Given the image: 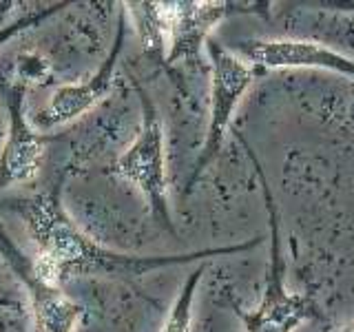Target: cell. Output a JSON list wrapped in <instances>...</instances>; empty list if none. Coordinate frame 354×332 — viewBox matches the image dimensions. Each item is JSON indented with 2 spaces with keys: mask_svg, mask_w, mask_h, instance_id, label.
<instances>
[{
  "mask_svg": "<svg viewBox=\"0 0 354 332\" xmlns=\"http://www.w3.org/2000/svg\"><path fill=\"white\" fill-rule=\"evenodd\" d=\"M321 7L343 11V14H352L354 16V0H330V3H321Z\"/></svg>",
  "mask_w": 354,
  "mask_h": 332,
  "instance_id": "obj_14",
  "label": "cell"
},
{
  "mask_svg": "<svg viewBox=\"0 0 354 332\" xmlns=\"http://www.w3.org/2000/svg\"><path fill=\"white\" fill-rule=\"evenodd\" d=\"M127 9L131 11L133 20H136V29L142 42V49L147 51L151 58H158L166 62V27H164V14L162 3H129Z\"/></svg>",
  "mask_w": 354,
  "mask_h": 332,
  "instance_id": "obj_10",
  "label": "cell"
},
{
  "mask_svg": "<svg viewBox=\"0 0 354 332\" xmlns=\"http://www.w3.org/2000/svg\"><path fill=\"white\" fill-rule=\"evenodd\" d=\"M142 109V124L138 138L120 158L109 166V173L120 180L131 182L140 193L147 197L153 217L173 232L175 226L169 208V180H166V153H164V129L158 109L151 95L136 84Z\"/></svg>",
  "mask_w": 354,
  "mask_h": 332,
  "instance_id": "obj_3",
  "label": "cell"
},
{
  "mask_svg": "<svg viewBox=\"0 0 354 332\" xmlns=\"http://www.w3.org/2000/svg\"><path fill=\"white\" fill-rule=\"evenodd\" d=\"M206 264L202 261L197 268L186 277V282L182 286L180 295H177L175 304L171 308L169 317H166L164 326L160 332H191V321H193V304H195V295H197V286L202 282V277L206 273Z\"/></svg>",
  "mask_w": 354,
  "mask_h": 332,
  "instance_id": "obj_11",
  "label": "cell"
},
{
  "mask_svg": "<svg viewBox=\"0 0 354 332\" xmlns=\"http://www.w3.org/2000/svg\"><path fill=\"white\" fill-rule=\"evenodd\" d=\"M0 91L7 107V140L0 151V191L14 184L29 182L36 177L42 164L44 142L47 138L38 136L27 122L25 113V82H0Z\"/></svg>",
  "mask_w": 354,
  "mask_h": 332,
  "instance_id": "obj_7",
  "label": "cell"
},
{
  "mask_svg": "<svg viewBox=\"0 0 354 332\" xmlns=\"http://www.w3.org/2000/svg\"><path fill=\"white\" fill-rule=\"evenodd\" d=\"M268 3H232V0H217V3H197V0H182V3H162L164 27L169 36V53L166 64L175 62H199L202 47H206L208 33L221 20L237 14H263L268 16Z\"/></svg>",
  "mask_w": 354,
  "mask_h": 332,
  "instance_id": "obj_5",
  "label": "cell"
},
{
  "mask_svg": "<svg viewBox=\"0 0 354 332\" xmlns=\"http://www.w3.org/2000/svg\"><path fill=\"white\" fill-rule=\"evenodd\" d=\"M69 5H71L69 0H62V3H53V5H49V7H38V9H33V11H27V14H22V16L16 18L14 22H9V25L0 27V47H5V44H7L11 38H16L18 33L29 31V29H33V27H38L42 20L51 18L53 14H58V11L66 9Z\"/></svg>",
  "mask_w": 354,
  "mask_h": 332,
  "instance_id": "obj_12",
  "label": "cell"
},
{
  "mask_svg": "<svg viewBox=\"0 0 354 332\" xmlns=\"http://www.w3.org/2000/svg\"><path fill=\"white\" fill-rule=\"evenodd\" d=\"M0 332H27V315L20 304L0 310Z\"/></svg>",
  "mask_w": 354,
  "mask_h": 332,
  "instance_id": "obj_13",
  "label": "cell"
},
{
  "mask_svg": "<svg viewBox=\"0 0 354 332\" xmlns=\"http://www.w3.org/2000/svg\"><path fill=\"white\" fill-rule=\"evenodd\" d=\"M0 257L18 277V282L27 288L31 317L38 332H73L75 321L82 315V306H77L66 297L60 286H53L38 275L33 261L22 252L0 226Z\"/></svg>",
  "mask_w": 354,
  "mask_h": 332,
  "instance_id": "obj_6",
  "label": "cell"
},
{
  "mask_svg": "<svg viewBox=\"0 0 354 332\" xmlns=\"http://www.w3.org/2000/svg\"><path fill=\"white\" fill-rule=\"evenodd\" d=\"M62 177L44 191L18 199L14 208L25 219L27 232L38 250L40 264L36 266L38 275L53 286H60L69 277L77 275H144L169 266L208 261L226 255L246 252L259 246V237L232 243V246L193 250L182 255H127L100 246L88 235L77 228L62 206Z\"/></svg>",
  "mask_w": 354,
  "mask_h": 332,
  "instance_id": "obj_1",
  "label": "cell"
},
{
  "mask_svg": "<svg viewBox=\"0 0 354 332\" xmlns=\"http://www.w3.org/2000/svg\"><path fill=\"white\" fill-rule=\"evenodd\" d=\"M14 304H18V302H14V299H9V297H0V308H9Z\"/></svg>",
  "mask_w": 354,
  "mask_h": 332,
  "instance_id": "obj_15",
  "label": "cell"
},
{
  "mask_svg": "<svg viewBox=\"0 0 354 332\" xmlns=\"http://www.w3.org/2000/svg\"><path fill=\"white\" fill-rule=\"evenodd\" d=\"M339 332H354V321H350V324H346V326H343Z\"/></svg>",
  "mask_w": 354,
  "mask_h": 332,
  "instance_id": "obj_16",
  "label": "cell"
},
{
  "mask_svg": "<svg viewBox=\"0 0 354 332\" xmlns=\"http://www.w3.org/2000/svg\"><path fill=\"white\" fill-rule=\"evenodd\" d=\"M206 49L210 55V116L204 147L199 151L193 173L186 182V191H191L195 182L202 177V173L215 162V158L224 149L226 133L230 129L235 109L239 107L243 93L248 91L254 75H257L254 66L248 60L230 53L217 40L208 38Z\"/></svg>",
  "mask_w": 354,
  "mask_h": 332,
  "instance_id": "obj_4",
  "label": "cell"
},
{
  "mask_svg": "<svg viewBox=\"0 0 354 332\" xmlns=\"http://www.w3.org/2000/svg\"><path fill=\"white\" fill-rule=\"evenodd\" d=\"M0 297H5V295H3V290H0Z\"/></svg>",
  "mask_w": 354,
  "mask_h": 332,
  "instance_id": "obj_17",
  "label": "cell"
},
{
  "mask_svg": "<svg viewBox=\"0 0 354 332\" xmlns=\"http://www.w3.org/2000/svg\"><path fill=\"white\" fill-rule=\"evenodd\" d=\"M239 51L254 71L270 69H324L354 80V58L315 40H246Z\"/></svg>",
  "mask_w": 354,
  "mask_h": 332,
  "instance_id": "obj_9",
  "label": "cell"
},
{
  "mask_svg": "<svg viewBox=\"0 0 354 332\" xmlns=\"http://www.w3.org/2000/svg\"><path fill=\"white\" fill-rule=\"evenodd\" d=\"M124 38H127V11H120L115 40L111 44V51L106 53V58L100 64V69L82 84L60 86L49 100V104L42 111H38L36 120H33L36 127L53 129V127L66 124V122H73L75 118L84 116L91 107H95L100 100L113 89L115 66H118L122 49H124Z\"/></svg>",
  "mask_w": 354,
  "mask_h": 332,
  "instance_id": "obj_8",
  "label": "cell"
},
{
  "mask_svg": "<svg viewBox=\"0 0 354 332\" xmlns=\"http://www.w3.org/2000/svg\"><path fill=\"white\" fill-rule=\"evenodd\" d=\"M241 147L246 149L248 158L252 160L254 171H257L266 213H268V268H266V284L261 293V304L254 310H243L235 299L230 297V308L243 324L246 332H295L308 319H321V310L313 295L308 293H290L286 288V257L281 248V230H279V208L272 197L270 184L266 180L263 169L257 160L254 151L246 144L241 136H237Z\"/></svg>",
  "mask_w": 354,
  "mask_h": 332,
  "instance_id": "obj_2",
  "label": "cell"
}]
</instances>
